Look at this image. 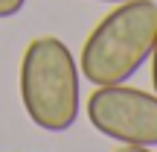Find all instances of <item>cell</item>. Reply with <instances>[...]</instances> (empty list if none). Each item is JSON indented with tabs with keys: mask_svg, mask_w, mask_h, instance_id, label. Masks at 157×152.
Masks as SVG:
<instances>
[{
	"mask_svg": "<svg viewBox=\"0 0 157 152\" xmlns=\"http://www.w3.org/2000/svg\"><path fill=\"white\" fill-rule=\"evenodd\" d=\"M78 79L82 70L61 38H32L21 56V102L26 117L52 135L67 132L82 108Z\"/></svg>",
	"mask_w": 157,
	"mask_h": 152,
	"instance_id": "cell-2",
	"label": "cell"
},
{
	"mask_svg": "<svg viewBox=\"0 0 157 152\" xmlns=\"http://www.w3.org/2000/svg\"><path fill=\"white\" fill-rule=\"evenodd\" d=\"M113 152H151V146H119Z\"/></svg>",
	"mask_w": 157,
	"mask_h": 152,
	"instance_id": "cell-6",
	"label": "cell"
},
{
	"mask_svg": "<svg viewBox=\"0 0 157 152\" xmlns=\"http://www.w3.org/2000/svg\"><path fill=\"white\" fill-rule=\"evenodd\" d=\"M26 6V0H0V21H6V18H15L17 12Z\"/></svg>",
	"mask_w": 157,
	"mask_h": 152,
	"instance_id": "cell-4",
	"label": "cell"
},
{
	"mask_svg": "<svg viewBox=\"0 0 157 152\" xmlns=\"http://www.w3.org/2000/svg\"><path fill=\"white\" fill-rule=\"evenodd\" d=\"M87 120L122 146H157V94L128 85H99L87 100Z\"/></svg>",
	"mask_w": 157,
	"mask_h": 152,
	"instance_id": "cell-3",
	"label": "cell"
},
{
	"mask_svg": "<svg viewBox=\"0 0 157 152\" xmlns=\"http://www.w3.org/2000/svg\"><path fill=\"white\" fill-rule=\"evenodd\" d=\"M96 3H125V0H96Z\"/></svg>",
	"mask_w": 157,
	"mask_h": 152,
	"instance_id": "cell-7",
	"label": "cell"
},
{
	"mask_svg": "<svg viewBox=\"0 0 157 152\" xmlns=\"http://www.w3.org/2000/svg\"><path fill=\"white\" fill-rule=\"evenodd\" d=\"M151 85H154V94H157V41H154V50H151Z\"/></svg>",
	"mask_w": 157,
	"mask_h": 152,
	"instance_id": "cell-5",
	"label": "cell"
},
{
	"mask_svg": "<svg viewBox=\"0 0 157 152\" xmlns=\"http://www.w3.org/2000/svg\"><path fill=\"white\" fill-rule=\"evenodd\" d=\"M157 41V3L125 0L108 12L87 35L78 70L90 85H122L151 59Z\"/></svg>",
	"mask_w": 157,
	"mask_h": 152,
	"instance_id": "cell-1",
	"label": "cell"
}]
</instances>
